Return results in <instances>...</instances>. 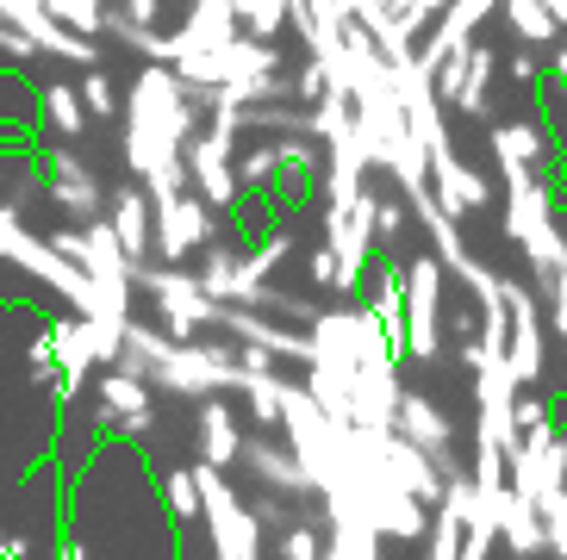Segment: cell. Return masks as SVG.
Instances as JSON below:
<instances>
[{
	"mask_svg": "<svg viewBox=\"0 0 567 560\" xmlns=\"http://www.w3.org/2000/svg\"><path fill=\"white\" fill-rule=\"evenodd\" d=\"M200 462H206V467L244 462V436H237V417H231V405H225L218 393L200 405Z\"/></svg>",
	"mask_w": 567,
	"mask_h": 560,
	"instance_id": "cell-14",
	"label": "cell"
},
{
	"mask_svg": "<svg viewBox=\"0 0 567 560\" xmlns=\"http://www.w3.org/2000/svg\"><path fill=\"white\" fill-rule=\"evenodd\" d=\"M505 305H512V355H505V362H512V374L530 386V380L543 374V324H536L530 293L512 287V280H505Z\"/></svg>",
	"mask_w": 567,
	"mask_h": 560,
	"instance_id": "cell-7",
	"label": "cell"
},
{
	"mask_svg": "<svg viewBox=\"0 0 567 560\" xmlns=\"http://www.w3.org/2000/svg\"><path fill=\"white\" fill-rule=\"evenodd\" d=\"M44 13L63 19V25H75L82 38L106 32V7H101V0H44Z\"/></svg>",
	"mask_w": 567,
	"mask_h": 560,
	"instance_id": "cell-20",
	"label": "cell"
},
{
	"mask_svg": "<svg viewBox=\"0 0 567 560\" xmlns=\"http://www.w3.org/2000/svg\"><path fill=\"white\" fill-rule=\"evenodd\" d=\"M505 13H512V25H517V38H524V44H549L555 25H561L543 0H505Z\"/></svg>",
	"mask_w": 567,
	"mask_h": 560,
	"instance_id": "cell-18",
	"label": "cell"
},
{
	"mask_svg": "<svg viewBox=\"0 0 567 560\" xmlns=\"http://www.w3.org/2000/svg\"><path fill=\"white\" fill-rule=\"evenodd\" d=\"M512 75H517V82H536V56H530V50H517V56H512Z\"/></svg>",
	"mask_w": 567,
	"mask_h": 560,
	"instance_id": "cell-28",
	"label": "cell"
},
{
	"mask_svg": "<svg viewBox=\"0 0 567 560\" xmlns=\"http://www.w3.org/2000/svg\"><path fill=\"white\" fill-rule=\"evenodd\" d=\"M38 113H44V125H51L56 137H82V132H87V100L69 94L63 82H56V87H38Z\"/></svg>",
	"mask_w": 567,
	"mask_h": 560,
	"instance_id": "cell-16",
	"label": "cell"
},
{
	"mask_svg": "<svg viewBox=\"0 0 567 560\" xmlns=\"http://www.w3.org/2000/svg\"><path fill=\"white\" fill-rule=\"evenodd\" d=\"M431 187H436V206H443L450 218H462V212H474V206H486V182H481V175H474L467 163H455L450 144L431 149Z\"/></svg>",
	"mask_w": 567,
	"mask_h": 560,
	"instance_id": "cell-8",
	"label": "cell"
},
{
	"mask_svg": "<svg viewBox=\"0 0 567 560\" xmlns=\"http://www.w3.org/2000/svg\"><path fill=\"white\" fill-rule=\"evenodd\" d=\"M374 218H381V199L374 194H355V199H337L324 212V237L331 249L343 256V293H355L368 280V256H374Z\"/></svg>",
	"mask_w": 567,
	"mask_h": 560,
	"instance_id": "cell-1",
	"label": "cell"
},
{
	"mask_svg": "<svg viewBox=\"0 0 567 560\" xmlns=\"http://www.w3.org/2000/svg\"><path fill=\"white\" fill-rule=\"evenodd\" d=\"M555 82H561V94H567V50H555Z\"/></svg>",
	"mask_w": 567,
	"mask_h": 560,
	"instance_id": "cell-29",
	"label": "cell"
},
{
	"mask_svg": "<svg viewBox=\"0 0 567 560\" xmlns=\"http://www.w3.org/2000/svg\"><path fill=\"white\" fill-rule=\"evenodd\" d=\"M436 305H443V256H417L405 268V355L436 362Z\"/></svg>",
	"mask_w": 567,
	"mask_h": 560,
	"instance_id": "cell-2",
	"label": "cell"
},
{
	"mask_svg": "<svg viewBox=\"0 0 567 560\" xmlns=\"http://www.w3.org/2000/svg\"><path fill=\"white\" fill-rule=\"evenodd\" d=\"M113 231L125 243L137 268L151 262V243H156V218H151V194H137V187H118L113 194Z\"/></svg>",
	"mask_w": 567,
	"mask_h": 560,
	"instance_id": "cell-10",
	"label": "cell"
},
{
	"mask_svg": "<svg viewBox=\"0 0 567 560\" xmlns=\"http://www.w3.org/2000/svg\"><path fill=\"white\" fill-rule=\"evenodd\" d=\"M561 462H567V429H561Z\"/></svg>",
	"mask_w": 567,
	"mask_h": 560,
	"instance_id": "cell-30",
	"label": "cell"
},
{
	"mask_svg": "<svg viewBox=\"0 0 567 560\" xmlns=\"http://www.w3.org/2000/svg\"><path fill=\"white\" fill-rule=\"evenodd\" d=\"M51 362H56V343H51V330H44V336L32 343V374H38V380H51Z\"/></svg>",
	"mask_w": 567,
	"mask_h": 560,
	"instance_id": "cell-26",
	"label": "cell"
},
{
	"mask_svg": "<svg viewBox=\"0 0 567 560\" xmlns=\"http://www.w3.org/2000/svg\"><path fill=\"white\" fill-rule=\"evenodd\" d=\"M244 398H250V412L262 417V424H281V417H287V386L268 374V367L250 380V393H244Z\"/></svg>",
	"mask_w": 567,
	"mask_h": 560,
	"instance_id": "cell-22",
	"label": "cell"
},
{
	"mask_svg": "<svg viewBox=\"0 0 567 560\" xmlns=\"http://www.w3.org/2000/svg\"><path fill=\"white\" fill-rule=\"evenodd\" d=\"M244 467H250V474L262 479L268 492H281V498H306V492H318L300 455H293V448H281V443H262V436H256V443H244Z\"/></svg>",
	"mask_w": 567,
	"mask_h": 560,
	"instance_id": "cell-6",
	"label": "cell"
},
{
	"mask_svg": "<svg viewBox=\"0 0 567 560\" xmlns=\"http://www.w3.org/2000/svg\"><path fill=\"white\" fill-rule=\"evenodd\" d=\"M156 249H163V262H182L194 249H213V206L200 194H182L156 206Z\"/></svg>",
	"mask_w": 567,
	"mask_h": 560,
	"instance_id": "cell-3",
	"label": "cell"
},
{
	"mask_svg": "<svg viewBox=\"0 0 567 560\" xmlns=\"http://www.w3.org/2000/svg\"><path fill=\"white\" fill-rule=\"evenodd\" d=\"M499 536H505L512 554H543V548H549V523H543V511H536L517 486L499 498Z\"/></svg>",
	"mask_w": 567,
	"mask_h": 560,
	"instance_id": "cell-13",
	"label": "cell"
},
{
	"mask_svg": "<svg viewBox=\"0 0 567 560\" xmlns=\"http://www.w3.org/2000/svg\"><path fill=\"white\" fill-rule=\"evenodd\" d=\"M163 498H168V511H175V517H200V511H206L200 474H194V467H175V474L163 479Z\"/></svg>",
	"mask_w": 567,
	"mask_h": 560,
	"instance_id": "cell-21",
	"label": "cell"
},
{
	"mask_svg": "<svg viewBox=\"0 0 567 560\" xmlns=\"http://www.w3.org/2000/svg\"><path fill=\"white\" fill-rule=\"evenodd\" d=\"M393 429H400L412 448H424V455H431L443 474H462V467H455V448H450V443H455L450 417L436 412L424 393H400V417H393Z\"/></svg>",
	"mask_w": 567,
	"mask_h": 560,
	"instance_id": "cell-5",
	"label": "cell"
},
{
	"mask_svg": "<svg viewBox=\"0 0 567 560\" xmlns=\"http://www.w3.org/2000/svg\"><path fill=\"white\" fill-rule=\"evenodd\" d=\"M467 529H474V523H467L455 505H436V517H431V560H462Z\"/></svg>",
	"mask_w": 567,
	"mask_h": 560,
	"instance_id": "cell-17",
	"label": "cell"
},
{
	"mask_svg": "<svg viewBox=\"0 0 567 560\" xmlns=\"http://www.w3.org/2000/svg\"><path fill=\"white\" fill-rule=\"evenodd\" d=\"M281 560H324V542H318V529H306V523H293L281 536Z\"/></svg>",
	"mask_w": 567,
	"mask_h": 560,
	"instance_id": "cell-24",
	"label": "cell"
},
{
	"mask_svg": "<svg viewBox=\"0 0 567 560\" xmlns=\"http://www.w3.org/2000/svg\"><path fill=\"white\" fill-rule=\"evenodd\" d=\"M200 287L206 299H218V305H244V256L225 243L206 249V268H200Z\"/></svg>",
	"mask_w": 567,
	"mask_h": 560,
	"instance_id": "cell-15",
	"label": "cell"
},
{
	"mask_svg": "<svg viewBox=\"0 0 567 560\" xmlns=\"http://www.w3.org/2000/svg\"><path fill=\"white\" fill-rule=\"evenodd\" d=\"M101 7H118V0H101Z\"/></svg>",
	"mask_w": 567,
	"mask_h": 560,
	"instance_id": "cell-31",
	"label": "cell"
},
{
	"mask_svg": "<svg viewBox=\"0 0 567 560\" xmlns=\"http://www.w3.org/2000/svg\"><path fill=\"white\" fill-rule=\"evenodd\" d=\"M549 548L567 560V511H561V517H549Z\"/></svg>",
	"mask_w": 567,
	"mask_h": 560,
	"instance_id": "cell-27",
	"label": "cell"
},
{
	"mask_svg": "<svg viewBox=\"0 0 567 560\" xmlns=\"http://www.w3.org/2000/svg\"><path fill=\"white\" fill-rule=\"evenodd\" d=\"M82 100H87V113H101V118L118 113V94H113V82H106L101 69H87L82 75Z\"/></svg>",
	"mask_w": 567,
	"mask_h": 560,
	"instance_id": "cell-23",
	"label": "cell"
},
{
	"mask_svg": "<svg viewBox=\"0 0 567 560\" xmlns=\"http://www.w3.org/2000/svg\"><path fill=\"white\" fill-rule=\"evenodd\" d=\"M0 182H7V175H0Z\"/></svg>",
	"mask_w": 567,
	"mask_h": 560,
	"instance_id": "cell-32",
	"label": "cell"
},
{
	"mask_svg": "<svg viewBox=\"0 0 567 560\" xmlns=\"http://www.w3.org/2000/svg\"><path fill=\"white\" fill-rule=\"evenodd\" d=\"M237 25H244V19H237V0H194V13H187L175 44L182 50H225L231 38H244Z\"/></svg>",
	"mask_w": 567,
	"mask_h": 560,
	"instance_id": "cell-9",
	"label": "cell"
},
{
	"mask_svg": "<svg viewBox=\"0 0 567 560\" xmlns=\"http://www.w3.org/2000/svg\"><path fill=\"white\" fill-rule=\"evenodd\" d=\"M44 194L56 199V212L82 218V225L101 218V182H94V168H87L75 149H51V163H44Z\"/></svg>",
	"mask_w": 567,
	"mask_h": 560,
	"instance_id": "cell-4",
	"label": "cell"
},
{
	"mask_svg": "<svg viewBox=\"0 0 567 560\" xmlns=\"http://www.w3.org/2000/svg\"><path fill=\"white\" fill-rule=\"evenodd\" d=\"M374 243H381V249H400V243H405V212L393 206V199H381V218H374Z\"/></svg>",
	"mask_w": 567,
	"mask_h": 560,
	"instance_id": "cell-25",
	"label": "cell"
},
{
	"mask_svg": "<svg viewBox=\"0 0 567 560\" xmlns=\"http://www.w3.org/2000/svg\"><path fill=\"white\" fill-rule=\"evenodd\" d=\"M493 149H499V163H505V187L536 182V168L549 163V144H543L536 125H499V132H493Z\"/></svg>",
	"mask_w": 567,
	"mask_h": 560,
	"instance_id": "cell-12",
	"label": "cell"
},
{
	"mask_svg": "<svg viewBox=\"0 0 567 560\" xmlns=\"http://www.w3.org/2000/svg\"><path fill=\"white\" fill-rule=\"evenodd\" d=\"M101 405L118 417V436H144V429H151V393H144V380L125 374V367H106Z\"/></svg>",
	"mask_w": 567,
	"mask_h": 560,
	"instance_id": "cell-11",
	"label": "cell"
},
{
	"mask_svg": "<svg viewBox=\"0 0 567 560\" xmlns=\"http://www.w3.org/2000/svg\"><path fill=\"white\" fill-rule=\"evenodd\" d=\"M493 69H499V56L474 44V63H467V87H462V100H455V106H462L467 118H481V113H486V87H493Z\"/></svg>",
	"mask_w": 567,
	"mask_h": 560,
	"instance_id": "cell-19",
	"label": "cell"
}]
</instances>
